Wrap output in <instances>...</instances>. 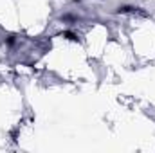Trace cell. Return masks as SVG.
I'll return each instance as SVG.
<instances>
[{
    "mask_svg": "<svg viewBox=\"0 0 155 153\" xmlns=\"http://www.w3.org/2000/svg\"><path fill=\"white\" fill-rule=\"evenodd\" d=\"M61 34H63V36H67L69 40H78L76 34H72V33H69V31H65V33H61Z\"/></svg>",
    "mask_w": 155,
    "mask_h": 153,
    "instance_id": "2",
    "label": "cell"
},
{
    "mask_svg": "<svg viewBox=\"0 0 155 153\" xmlns=\"http://www.w3.org/2000/svg\"><path fill=\"white\" fill-rule=\"evenodd\" d=\"M139 7H132V5H121L119 9H117V13H135Z\"/></svg>",
    "mask_w": 155,
    "mask_h": 153,
    "instance_id": "1",
    "label": "cell"
}]
</instances>
